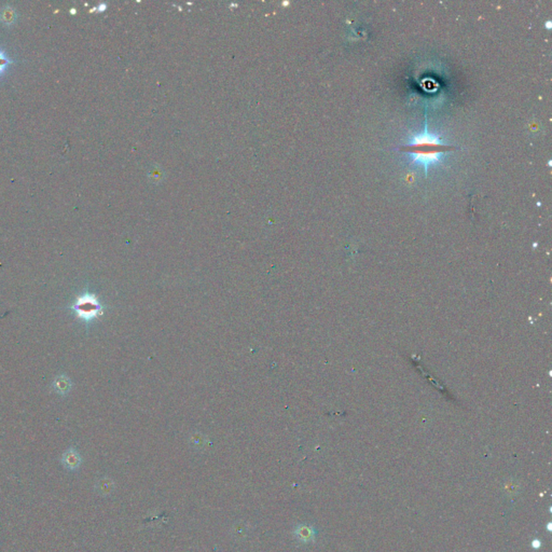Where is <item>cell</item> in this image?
Returning <instances> with one entry per match:
<instances>
[{
	"label": "cell",
	"instance_id": "cell-6",
	"mask_svg": "<svg viewBox=\"0 0 552 552\" xmlns=\"http://www.w3.org/2000/svg\"><path fill=\"white\" fill-rule=\"evenodd\" d=\"M13 63L14 60L11 57H9L5 51L0 48V77H3L6 74L7 68Z\"/></svg>",
	"mask_w": 552,
	"mask_h": 552
},
{
	"label": "cell",
	"instance_id": "cell-1",
	"mask_svg": "<svg viewBox=\"0 0 552 552\" xmlns=\"http://www.w3.org/2000/svg\"><path fill=\"white\" fill-rule=\"evenodd\" d=\"M454 147L443 141L441 136L428 130V122L425 115L424 130L408 138L406 145L400 146V151L409 156L413 164L424 168L427 175L428 169L439 164L445 157L447 152Z\"/></svg>",
	"mask_w": 552,
	"mask_h": 552
},
{
	"label": "cell",
	"instance_id": "cell-7",
	"mask_svg": "<svg viewBox=\"0 0 552 552\" xmlns=\"http://www.w3.org/2000/svg\"><path fill=\"white\" fill-rule=\"evenodd\" d=\"M540 546V541L539 540H534L533 541V547L534 548H538Z\"/></svg>",
	"mask_w": 552,
	"mask_h": 552
},
{
	"label": "cell",
	"instance_id": "cell-5",
	"mask_svg": "<svg viewBox=\"0 0 552 552\" xmlns=\"http://www.w3.org/2000/svg\"><path fill=\"white\" fill-rule=\"evenodd\" d=\"M53 386H54V390L58 394H66V393H68V391H70L71 383H70V380L68 379V377H66L64 375H60V376L56 377V380L54 381Z\"/></svg>",
	"mask_w": 552,
	"mask_h": 552
},
{
	"label": "cell",
	"instance_id": "cell-3",
	"mask_svg": "<svg viewBox=\"0 0 552 552\" xmlns=\"http://www.w3.org/2000/svg\"><path fill=\"white\" fill-rule=\"evenodd\" d=\"M60 463L64 465L69 472H75L81 465V457L75 449H68L60 457Z\"/></svg>",
	"mask_w": 552,
	"mask_h": 552
},
{
	"label": "cell",
	"instance_id": "cell-4",
	"mask_svg": "<svg viewBox=\"0 0 552 552\" xmlns=\"http://www.w3.org/2000/svg\"><path fill=\"white\" fill-rule=\"evenodd\" d=\"M18 18V12L17 10L11 6L6 5L2 9H0V22H2L6 26H11L15 24Z\"/></svg>",
	"mask_w": 552,
	"mask_h": 552
},
{
	"label": "cell",
	"instance_id": "cell-2",
	"mask_svg": "<svg viewBox=\"0 0 552 552\" xmlns=\"http://www.w3.org/2000/svg\"><path fill=\"white\" fill-rule=\"evenodd\" d=\"M71 309L75 311L79 319L86 322L97 317L103 312V306L95 295L91 293H83L78 297L75 303L71 305Z\"/></svg>",
	"mask_w": 552,
	"mask_h": 552
}]
</instances>
